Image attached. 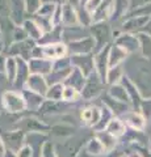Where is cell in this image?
I'll use <instances>...</instances> for the list:
<instances>
[{"label":"cell","mask_w":151,"mask_h":157,"mask_svg":"<svg viewBox=\"0 0 151 157\" xmlns=\"http://www.w3.org/2000/svg\"><path fill=\"white\" fill-rule=\"evenodd\" d=\"M2 105L4 110H7L11 114H17L26 110L25 100L20 90H7L2 96Z\"/></svg>","instance_id":"obj_1"},{"label":"cell","mask_w":151,"mask_h":157,"mask_svg":"<svg viewBox=\"0 0 151 157\" xmlns=\"http://www.w3.org/2000/svg\"><path fill=\"white\" fill-rule=\"evenodd\" d=\"M89 34L96 43L95 52L100 51L101 48H104L105 46H108V42L110 39V28L108 24H106V21L92 24L89 26Z\"/></svg>","instance_id":"obj_2"},{"label":"cell","mask_w":151,"mask_h":157,"mask_svg":"<svg viewBox=\"0 0 151 157\" xmlns=\"http://www.w3.org/2000/svg\"><path fill=\"white\" fill-rule=\"evenodd\" d=\"M36 45H37V42L30 38L25 39V41H21V42H12L11 46L8 47V56L22 58L29 62L32 59V51L36 47Z\"/></svg>","instance_id":"obj_3"},{"label":"cell","mask_w":151,"mask_h":157,"mask_svg":"<svg viewBox=\"0 0 151 157\" xmlns=\"http://www.w3.org/2000/svg\"><path fill=\"white\" fill-rule=\"evenodd\" d=\"M9 9H8V20L13 25L21 26L26 18V8L25 0H8Z\"/></svg>","instance_id":"obj_4"},{"label":"cell","mask_w":151,"mask_h":157,"mask_svg":"<svg viewBox=\"0 0 151 157\" xmlns=\"http://www.w3.org/2000/svg\"><path fill=\"white\" fill-rule=\"evenodd\" d=\"M70 55H81V54H93L96 48V43L91 36L76 39L67 43Z\"/></svg>","instance_id":"obj_5"},{"label":"cell","mask_w":151,"mask_h":157,"mask_svg":"<svg viewBox=\"0 0 151 157\" xmlns=\"http://www.w3.org/2000/svg\"><path fill=\"white\" fill-rule=\"evenodd\" d=\"M103 82L104 81L101 80V77L97 75L96 72L91 73L89 76H87L84 88H83V90H81V98H84V100H92V98H96L101 93Z\"/></svg>","instance_id":"obj_6"},{"label":"cell","mask_w":151,"mask_h":157,"mask_svg":"<svg viewBox=\"0 0 151 157\" xmlns=\"http://www.w3.org/2000/svg\"><path fill=\"white\" fill-rule=\"evenodd\" d=\"M72 67L80 70L85 76L95 72V54H81V55H70Z\"/></svg>","instance_id":"obj_7"},{"label":"cell","mask_w":151,"mask_h":157,"mask_svg":"<svg viewBox=\"0 0 151 157\" xmlns=\"http://www.w3.org/2000/svg\"><path fill=\"white\" fill-rule=\"evenodd\" d=\"M109 51L110 46H105L100 51L95 52V72L101 77L104 82L106 81V73L109 71Z\"/></svg>","instance_id":"obj_8"},{"label":"cell","mask_w":151,"mask_h":157,"mask_svg":"<svg viewBox=\"0 0 151 157\" xmlns=\"http://www.w3.org/2000/svg\"><path fill=\"white\" fill-rule=\"evenodd\" d=\"M81 147H83L81 140L72 136V139L69 137V140H66L65 143L55 144V149L59 157H76L77 153L80 152Z\"/></svg>","instance_id":"obj_9"},{"label":"cell","mask_w":151,"mask_h":157,"mask_svg":"<svg viewBox=\"0 0 151 157\" xmlns=\"http://www.w3.org/2000/svg\"><path fill=\"white\" fill-rule=\"evenodd\" d=\"M2 136H3V140H4V144H6L7 149L17 152L21 147L25 145L26 134L22 130H14V131L4 132Z\"/></svg>","instance_id":"obj_10"},{"label":"cell","mask_w":151,"mask_h":157,"mask_svg":"<svg viewBox=\"0 0 151 157\" xmlns=\"http://www.w3.org/2000/svg\"><path fill=\"white\" fill-rule=\"evenodd\" d=\"M42 47H43V58L53 62L69 55V48H67V45L63 41L42 45Z\"/></svg>","instance_id":"obj_11"},{"label":"cell","mask_w":151,"mask_h":157,"mask_svg":"<svg viewBox=\"0 0 151 157\" xmlns=\"http://www.w3.org/2000/svg\"><path fill=\"white\" fill-rule=\"evenodd\" d=\"M32 75L30 68H29V62L22 58H17V73H16V80L13 82L14 89L22 90L26 85V81L29 76Z\"/></svg>","instance_id":"obj_12"},{"label":"cell","mask_w":151,"mask_h":157,"mask_svg":"<svg viewBox=\"0 0 151 157\" xmlns=\"http://www.w3.org/2000/svg\"><path fill=\"white\" fill-rule=\"evenodd\" d=\"M91 36L89 33L85 32V28L81 26V25H76V26H62V33H61V37H62V41L66 43H70L72 41H76V39H80V38H84V37H88Z\"/></svg>","instance_id":"obj_13"},{"label":"cell","mask_w":151,"mask_h":157,"mask_svg":"<svg viewBox=\"0 0 151 157\" xmlns=\"http://www.w3.org/2000/svg\"><path fill=\"white\" fill-rule=\"evenodd\" d=\"M22 96H24V100H25V105H26V110H30V111H40L41 106L43 105L45 102V96L40 94V93H36L33 90H29V89H22L21 90Z\"/></svg>","instance_id":"obj_14"},{"label":"cell","mask_w":151,"mask_h":157,"mask_svg":"<svg viewBox=\"0 0 151 157\" xmlns=\"http://www.w3.org/2000/svg\"><path fill=\"white\" fill-rule=\"evenodd\" d=\"M114 0H103V3L96 8V11L92 13V21L95 22H104L112 17L113 13Z\"/></svg>","instance_id":"obj_15"},{"label":"cell","mask_w":151,"mask_h":157,"mask_svg":"<svg viewBox=\"0 0 151 157\" xmlns=\"http://www.w3.org/2000/svg\"><path fill=\"white\" fill-rule=\"evenodd\" d=\"M25 88L29 90L36 92V93H40V94H42V96H46V92L49 89V84H47L45 76L32 73L28 78ZM25 88H24V89H25Z\"/></svg>","instance_id":"obj_16"},{"label":"cell","mask_w":151,"mask_h":157,"mask_svg":"<svg viewBox=\"0 0 151 157\" xmlns=\"http://www.w3.org/2000/svg\"><path fill=\"white\" fill-rule=\"evenodd\" d=\"M29 68H30L32 73L47 76L53 71V60H49L46 58H38V59L33 58L29 60Z\"/></svg>","instance_id":"obj_17"},{"label":"cell","mask_w":151,"mask_h":157,"mask_svg":"<svg viewBox=\"0 0 151 157\" xmlns=\"http://www.w3.org/2000/svg\"><path fill=\"white\" fill-rule=\"evenodd\" d=\"M20 127V130H22L24 132H43V134H46L51 128L37 118H25V119H22Z\"/></svg>","instance_id":"obj_18"},{"label":"cell","mask_w":151,"mask_h":157,"mask_svg":"<svg viewBox=\"0 0 151 157\" xmlns=\"http://www.w3.org/2000/svg\"><path fill=\"white\" fill-rule=\"evenodd\" d=\"M47 141V136L43 132H28L25 137V144L30 145L34 152H40L41 157V151L43 148V145Z\"/></svg>","instance_id":"obj_19"},{"label":"cell","mask_w":151,"mask_h":157,"mask_svg":"<svg viewBox=\"0 0 151 157\" xmlns=\"http://www.w3.org/2000/svg\"><path fill=\"white\" fill-rule=\"evenodd\" d=\"M85 80H87V76L80 70H77V68H72L70 75L67 76V78H66L65 85L72 86V88H75V89H77L79 92H81L83 88H84Z\"/></svg>","instance_id":"obj_20"},{"label":"cell","mask_w":151,"mask_h":157,"mask_svg":"<svg viewBox=\"0 0 151 157\" xmlns=\"http://www.w3.org/2000/svg\"><path fill=\"white\" fill-rule=\"evenodd\" d=\"M101 118V109L96 106H91V107H85L84 110L81 111V121L83 123L88 127H93L99 123Z\"/></svg>","instance_id":"obj_21"},{"label":"cell","mask_w":151,"mask_h":157,"mask_svg":"<svg viewBox=\"0 0 151 157\" xmlns=\"http://www.w3.org/2000/svg\"><path fill=\"white\" fill-rule=\"evenodd\" d=\"M79 25L76 8L69 3L62 7V26H76Z\"/></svg>","instance_id":"obj_22"},{"label":"cell","mask_w":151,"mask_h":157,"mask_svg":"<svg viewBox=\"0 0 151 157\" xmlns=\"http://www.w3.org/2000/svg\"><path fill=\"white\" fill-rule=\"evenodd\" d=\"M21 26L25 29L28 37L30 38V39H33V41H36L37 43L41 41L43 36H45V33H43V30L41 29V26L38 25V24H37L33 18L25 20V22H24Z\"/></svg>","instance_id":"obj_23"},{"label":"cell","mask_w":151,"mask_h":157,"mask_svg":"<svg viewBox=\"0 0 151 157\" xmlns=\"http://www.w3.org/2000/svg\"><path fill=\"white\" fill-rule=\"evenodd\" d=\"M116 45L120 46L121 48H124L126 52L134 51L138 46V39L133 37L131 34H122L116 39Z\"/></svg>","instance_id":"obj_24"},{"label":"cell","mask_w":151,"mask_h":157,"mask_svg":"<svg viewBox=\"0 0 151 157\" xmlns=\"http://www.w3.org/2000/svg\"><path fill=\"white\" fill-rule=\"evenodd\" d=\"M84 151H85L88 155L93 156V157H99V156L104 155L105 152H106V149L104 148L103 143H101V141L97 139L96 136L92 137V139H89L88 141H87V144H85V147H84Z\"/></svg>","instance_id":"obj_25"},{"label":"cell","mask_w":151,"mask_h":157,"mask_svg":"<svg viewBox=\"0 0 151 157\" xmlns=\"http://www.w3.org/2000/svg\"><path fill=\"white\" fill-rule=\"evenodd\" d=\"M126 52L124 48H121L120 46H110V51H109V67H116V66H120L121 62L125 60Z\"/></svg>","instance_id":"obj_26"},{"label":"cell","mask_w":151,"mask_h":157,"mask_svg":"<svg viewBox=\"0 0 151 157\" xmlns=\"http://www.w3.org/2000/svg\"><path fill=\"white\" fill-rule=\"evenodd\" d=\"M65 104L67 102L65 101H50V100H45L43 105L41 106L40 111L42 114H55V113H61L65 109Z\"/></svg>","instance_id":"obj_27"},{"label":"cell","mask_w":151,"mask_h":157,"mask_svg":"<svg viewBox=\"0 0 151 157\" xmlns=\"http://www.w3.org/2000/svg\"><path fill=\"white\" fill-rule=\"evenodd\" d=\"M16 73H17V58L14 56H7V63H6V80L9 84L13 85L14 80H16Z\"/></svg>","instance_id":"obj_28"},{"label":"cell","mask_w":151,"mask_h":157,"mask_svg":"<svg viewBox=\"0 0 151 157\" xmlns=\"http://www.w3.org/2000/svg\"><path fill=\"white\" fill-rule=\"evenodd\" d=\"M108 94L114 98L117 101H121V102H128L129 101V93L126 90V88L121 84H113L110 86V89L108 92Z\"/></svg>","instance_id":"obj_29"},{"label":"cell","mask_w":151,"mask_h":157,"mask_svg":"<svg viewBox=\"0 0 151 157\" xmlns=\"http://www.w3.org/2000/svg\"><path fill=\"white\" fill-rule=\"evenodd\" d=\"M75 128L70 124H55L50 128V132L57 137H63V139H69L74 136Z\"/></svg>","instance_id":"obj_30"},{"label":"cell","mask_w":151,"mask_h":157,"mask_svg":"<svg viewBox=\"0 0 151 157\" xmlns=\"http://www.w3.org/2000/svg\"><path fill=\"white\" fill-rule=\"evenodd\" d=\"M63 90H65V84L50 85L46 92L45 98L50 101H63Z\"/></svg>","instance_id":"obj_31"},{"label":"cell","mask_w":151,"mask_h":157,"mask_svg":"<svg viewBox=\"0 0 151 157\" xmlns=\"http://www.w3.org/2000/svg\"><path fill=\"white\" fill-rule=\"evenodd\" d=\"M96 137L99 139L101 143H103L104 145V148L106 149V152H109L114 148V145H116V137L113 135H110L108 131H97V134H96Z\"/></svg>","instance_id":"obj_32"},{"label":"cell","mask_w":151,"mask_h":157,"mask_svg":"<svg viewBox=\"0 0 151 157\" xmlns=\"http://www.w3.org/2000/svg\"><path fill=\"white\" fill-rule=\"evenodd\" d=\"M104 104L106 107H109L110 111L113 114H121V113L126 111V106H125V102H121V101H117L114 98H112L109 94L105 96V100H104Z\"/></svg>","instance_id":"obj_33"},{"label":"cell","mask_w":151,"mask_h":157,"mask_svg":"<svg viewBox=\"0 0 151 157\" xmlns=\"http://www.w3.org/2000/svg\"><path fill=\"white\" fill-rule=\"evenodd\" d=\"M105 131H108L110 135H113L114 137L117 136H121V135H124L125 134V124L121 122L120 119H117V118H113L108 126H106V128Z\"/></svg>","instance_id":"obj_34"},{"label":"cell","mask_w":151,"mask_h":157,"mask_svg":"<svg viewBox=\"0 0 151 157\" xmlns=\"http://www.w3.org/2000/svg\"><path fill=\"white\" fill-rule=\"evenodd\" d=\"M76 12H77V18H79V25L87 28L93 24V21H92V13L84 6L77 7Z\"/></svg>","instance_id":"obj_35"},{"label":"cell","mask_w":151,"mask_h":157,"mask_svg":"<svg viewBox=\"0 0 151 157\" xmlns=\"http://www.w3.org/2000/svg\"><path fill=\"white\" fill-rule=\"evenodd\" d=\"M112 114H113V113L110 111L109 107H106L105 105H104V107H101V118H100L99 123L95 126V130L96 131H104L106 128V126H108V123L113 119Z\"/></svg>","instance_id":"obj_36"},{"label":"cell","mask_w":151,"mask_h":157,"mask_svg":"<svg viewBox=\"0 0 151 157\" xmlns=\"http://www.w3.org/2000/svg\"><path fill=\"white\" fill-rule=\"evenodd\" d=\"M81 98V92L69 85H65V90H63V101L65 102H76Z\"/></svg>","instance_id":"obj_37"},{"label":"cell","mask_w":151,"mask_h":157,"mask_svg":"<svg viewBox=\"0 0 151 157\" xmlns=\"http://www.w3.org/2000/svg\"><path fill=\"white\" fill-rule=\"evenodd\" d=\"M147 21V17H130L129 20H126L124 24V29L126 32H133L137 30L138 28L143 26V24Z\"/></svg>","instance_id":"obj_38"},{"label":"cell","mask_w":151,"mask_h":157,"mask_svg":"<svg viewBox=\"0 0 151 157\" xmlns=\"http://www.w3.org/2000/svg\"><path fill=\"white\" fill-rule=\"evenodd\" d=\"M130 6L129 0H114V6H113V13H112L110 18H118L128 11V8Z\"/></svg>","instance_id":"obj_39"},{"label":"cell","mask_w":151,"mask_h":157,"mask_svg":"<svg viewBox=\"0 0 151 157\" xmlns=\"http://www.w3.org/2000/svg\"><path fill=\"white\" fill-rule=\"evenodd\" d=\"M122 76V67L121 66H116V67H110L108 73H106V82L109 84H116L117 81Z\"/></svg>","instance_id":"obj_40"},{"label":"cell","mask_w":151,"mask_h":157,"mask_svg":"<svg viewBox=\"0 0 151 157\" xmlns=\"http://www.w3.org/2000/svg\"><path fill=\"white\" fill-rule=\"evenodd\" d=\"M55 9H57V6H53V4H49V3H42L40 11L37 12V16L45 17L53 21V16L55 13Z\"/></svg>","instance_id":"obj_41"},{"label":"cell","mask_w":151,"mask_h":157,"mask_svg":"<svg viewBox=\"0 0 151 157\" xmlns=\"http://www.w3.org/2000/svg\"><path fill=\"white\" fill-rule=\"evenodd\" d=\"M42 6V0H25V8H26V13L29 16H34L37 12L40 11V8Z\"/></svg>","instance_id":"obj_42"},{"label":"cell","mask_w":151,"mask_h":157,"mask_svg":"<svg viewBox=\"0 0 151 157\" xmlns=\"http://www.w3.org/2000/svg\"><path fill=\"white\" fill-rule=\"evenodd\" d=\"M126 121L129 122V124H130L131 127H134V128H138V130L142 128L143 124H145L143 118L141 117V115H138V114H135V113L126 115Z\"/></svg>","instance_id":"obj_43"},{"label":"cell","mask_w":151,"mask_h":157,"mask_svg":"<svg viewBox=\"0 0 151 157\" xmlns=\"http://www.w3.org/2000/svg\"><path fill=\"white\" fill-rule=\"evenodd\" d=\"M28 38V34L22 26H14L12 29V42H21Z\"/></svg>","instance_id":"obj_44"},{"label":"cell","mask_w":151,"mask_h":157,"mask_svg":"<svg viewBox=\"0 0 151 157\" xmlns=\"http://www.w3.org/2000/svg\"><path fill=\"white\" fill-rule=\"evenodd\" d=\"M41 157H59L57 153L55 144H53L51 141H46V144L43 145L41 151Z\"/></svg>","instance_id":"obj_45"},{"label":"cell","mask_w":151,"mask_h":157,"mask_svg":"<svg viewBox=\"0 0 151 157\" xmlns=\"http://www.w3.org/2000/svg\"><path fill=\"white\" fill-rule=\"evenodd\" d=\"M17 157H34V151L30 145L25 144L17 151Z\"/></svg>","instance_id":"obj_46"},{"label":"cell","mask_w":151,"mask_h":157,"mask_svg":"<svg viewBox=\"0 0 151 157\" xmlns=\"http://www.w3.org/2000/svg\"><path fill=\"white\" fill-rule=\"evenodd\" d=\"M103 3V0H87V2L83 4L88 11L91 12V13H93L95 11H96V8L100 6V4Z\"/></svg>","instance_id":"obj_47"},{"label":"cell","mask_w":151,"mask_h":157,"mask_svg":"<svg viewBox=\"0 0 151 157\" xmlns=\"http://www.w3.org/2000/svg\"><path fill=\"white\" fill-rule=\"evenodd\" d=\"M8 9H9L8 0H0V14H7L8 16Z\"/></svg>","instance_id":"obj_48"},{"label":"cell","mask_w":151,"mask_h":157,"mask_svg":"<svg viewBox=\"0 0 151 157\" xmlns=\"http://www.w3.org/2000/svg\"><path fill=\"white\" fill-rule=\"evenodd\" d=\"M42 3H49L57 7H63L65 4H67V0H42Z\"/></svg>","instance_id":"obj_49"},{"label":"cell","mask_w":151,"mask_h":157,"mask_svg":"<svg viewBox=\"0 0 151 157\" xmlns=\"http://www.w3.org/2000/svg\"><path fill=\"white\" fill-rule=\"evenodd\" d=\"M6 63H7V58H4L3 55H0V73L6 72Z\"/></svg>","instance_id":"obj_50"},{"label":"cell","mask_w":151,"mask_h":157,"mask_svg":"<svg viewBox=\"0 0 151 157\" xmlns=\"http://www.w3.org/2000/svg\"><path fill=\"white\" fill-rule=\"evenodd\" d=\"M2 157H17V152L11 151V149H6V152H4V155Z\"/></svg>","instance_id":"obj_51"},{"label":"cell","mask_w":151,"mask_h":157,"mask_svg":"<svg viewBox=\"0 0 151 157\" xmlns=\"http://www.w3.org/2000/svg\"><path fill=\"white\" fill-rule=\"evenodd\" d=\"M67 3H69L70 6H72V7L77 8V7H80V6H81L83 0H67Z\"/></svg>","instance_id":"obj_52"},{"label":"cell","mask_w":151,"mask_h":157,"mask_svg":"<svg viewBox=\"0 0 151 157\" xmlns=\"http://www.w3.org/2000/svg\"><path fill=\"white\" fill-rule=\"evenodd\" d=\"M6 144H4V140H3V136L0 135V157L4 155V152H6Z\"/></svg>","instance_id":"obj_53"},{"label":"cell","mask_w":151,"mask_h":157,"mask_svg":"<svg viewBox=\"0 0 151 157\" xmlns=\"http://www.w3.org/2000/svg\"><path fill=\"white\" fill-rule=\"evenodd\" d=\"M3 51H4V38H3L2 32H0V55H2Z\"/></svg>","instance_id":"obj_54"},{"label":"cell","mask_w":151,"mask_h":157,"mask_svg":"<svg viewBox=\"0 0 151 157\" xmlns=\"http://www.w3.org/2000/svg\"><path fill=\"white\" fill-rule=\"evenodd\" d=\"M4 78H6V75H4V73H0V84H2V82H3Z\"/></svg>","instance_id":"obj_55"},{"label":"cell","mask_w":151,"mask_h":157,"mask_svg":"<svg viewBox=\"0 0 151 157\" xmlns=\"http://www.w3.org/2000/svg\"><path fill=\"white\" fill-rule=\"evenodd\" d=\"M85 2H87V0H83V3H81V6H83V4H84Z\"/></svg>","instance_id":"obj_56"},{"label":"cell","mask_w":151,"mask_h":157,"mask_svg":"<svg viewBox=\"0 0 151 157\" xmlns=\"http://www.w3.org/2000/svg\"><path fill=\"white\" fill-rule=\"evenodd\" d=\"M124 157H125V156H124Z\"/></svg>","instance_id":"obj_57"}]
</instances>
